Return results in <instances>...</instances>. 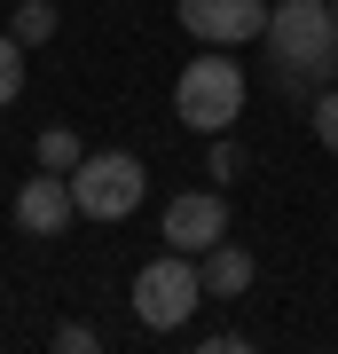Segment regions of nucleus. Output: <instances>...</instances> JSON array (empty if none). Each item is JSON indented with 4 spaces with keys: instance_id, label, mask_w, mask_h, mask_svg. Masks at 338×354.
Returning a JSON list of instances; mask_svg holds the SVG:
<instances>
[{
    "instance_id": "5",
    "label": "nucleus",
    "mask_w": 338,
    "mask_h": 354,
    "mask_svg": "<svg viewBox=\"0 0 338 354\" xmlns=\"http://www.w3.org/2000/svg\"><path fill=\"white\" fill-rule=\"evenodd\" d=\"M181 24L205 48H252L267 39V0H181Z\"/></svg>"
},
{
    "instance_id": "10",
    "label": "nucleus",
    "mask_w": 338,
    "mask_h": 354,
    "mask_svg": "<svg viewBox=\"0 0 338 354\" xmlns=\"http://www.w3.org/2000/svg\"><path fill=\"white\" fill-rule=\"evenodd\" d=\"M16 95H24V39L0 32V111H8Z\"/></svg>"
},
{
    "instance_id": "3",
    "label": "nucleus",
    "mask_w": 338,
    "mask_h": 354,
    "mask_svg": "<svg viewBox=\"0 0 338 354\" xmlns=\"http://www.w3.org/2000/svg\"><path fill=\"white\" fill-rule=\"evenodd\" d=\"M197 307H205V268L165 244V260H150V268L134 276V315L150 323V330H181Z\"/></svg>"
},
{
    "instance_id": "4",
    "label": "nucleus",
    "mask_w": 338,
    "mask_h": 354,
    "mask_svg": "<svg viewBox=\"0 0 338 354\" xmlns=\"http://www.w3.org/2000/svg\"><path fill=\"white\" fill-rule=\"evenodd\" d=\"M150 189V174H142V158L126 150H95L71 165V197H79V221H126Z\"/></svg>"
},
{
    "instance_id": "7",
    "label": "nucleus",
    "mask_w": 338,
    "mask_h": 354,
    "mask_svg": "<svg viewBox=\"0 0 338 354\" xmlns=\"http://www.w3.org/2000/svg\"><path fill=\"white\" fill-rule=\"evenodd\" d=\"M71 221H79L71 174H48V165H39L24 189H16V228H24V236H63Z\"/></svg>"
},
{
    "instance_id": "1",
    "label": "nucleus",
    "mask_w": 338,
    "mask_h": 354,
    "mask_svg": "<svg viewBox=\"0 0 338 354\" xmlns=\"http://www.w3.org/2000/svg\"><path fill=\"white\" fill-rule=\"evenodd\" d=\"M173 111H181V127H197V134H228L236 111H244V71H236V55H228V48L197 55V64L173 79Z\"/></svg>"
},
{
    "instance_id": "12",
    "label": "nucleus",
    "mask_w": 338,
    "mask_h": 354,
    "mask_svg": "<svg viewBox=\"0 0 338 354\" xmlns=\"http://www.w3.org/2000/svg\"><path fill=\"white\" fill-rule=\"evenodd\" d=\"M314 142H323V150H338V87L314 95Z\"/></svg>"
},
{
    "instance_id": "15",
    "label": "nucleus",
    "mask_w": 338,
    "mask_h": 354,
    "mask_svg": "<svg viewBox=\"0 0 338 354\" xmlns=\"http://www.w3.org/2000/svg\"><path fill=\"white\" fill-rule=\"evenodd\" d=\"M330 16H338V0H330Z\"/></svg>"
},
{
    "instance_id": "6",
    "label": "nucleus",
    "mask_w": 338,
    "mask_h": 354,
    "mask_svg": "<svg viewBox=\"0 0 338 354\" xmlns=\"http://www.w3.org/2000/svg\"><path fill=\"white\" fill-rule=\"evenodd\" d=\"M228 236V197L220 189H181L173 205H165V244H173V252H213V244Z\"/></svg>"
},
{
    "instance_id": "8",
    "label": "nucleus",
    "mask_w": 338,
    "mask_h": 354,
    "mask_svg": "<svg viewBox=\"0 0 338 354\" xmlns=\"http://www.w3.org/2000/svg\"><path fill=\"white\" fill-rule=\"evenodd\" d=\"M197 268H205V299H236V291H252V252L244 244H213V252H197Z\"/></svg>"
},
{
    "instance_id": "11",
    "label": "nucleus",
    "mask_w": 338,
    "mask_h": 354,
    "mask_svg": "<svg viewBox=\"0 0 338 354\" xmlns=\"http://www.w3.org/2000/svg\"><path fill=\"white\" fill-rule=\"evenodd\" d=\"M16 39H24V48H39V39H55V8L48 0H24V8H16V24H8Z\"/></svg>"
},
{
    "instance_id": "13",
    "label": "nucleus",
    "mask_w": 338,
    "mask_h": 354,
    "mask_svg": "<svg viewBox=\"0 0 338 354\" xmlns=\"http://www.w3.org/2000/svg\"><path fill=\"white\" fill-rule=\"evenodd\" d=\"M205 165H213V181H236V142L213 134V158H205Z\"/></svg>"
},
{
    "instance_id": "14",
    "label": "nucleus",
    "mask_w": 338,
    "mask_h": 354,
    "mask_svg": "<svg viewBox=\"0 0 338 354\" xmlns=\"http://www.w3.org/2000/svg\"><path fill=\"white\" fill-rule=\"evenodd\" d=\"M55 346H63V354H95V330H87V323H63Z\"/></svg>"
},
{
    "instance_id": "2",
    "label": "nucleus",
    "mask_w": 338,
    "mask_h": 354,
    "mask_svg": "<svg viewBox=\"0 0 338 354\" xmlns=\"http://www.w3.org/2000/svg\"><path fill=\"white\" fill-rule=\"evenodd\" d=\"M267 48H276L283 71H314L323 79L338 64V16H330V0H276V8H267Z\"/></svg>"
},
{
    "instance_id": "9",
    "label": "nucleus",
    "mask_w": 338,
    "mask_h": 354,
    "mask_svg": "<svg viewBox=\"0 0 338 354\" xmlns=\"http://www.w3.org/2000/svg\"><path fill=\"white\" fill-rule=\"evenodd\" d=\"M79 158H87V150H79L71 127H48V134H39V165H48V174H71Z\"/></svg>"
}]
</instances>
